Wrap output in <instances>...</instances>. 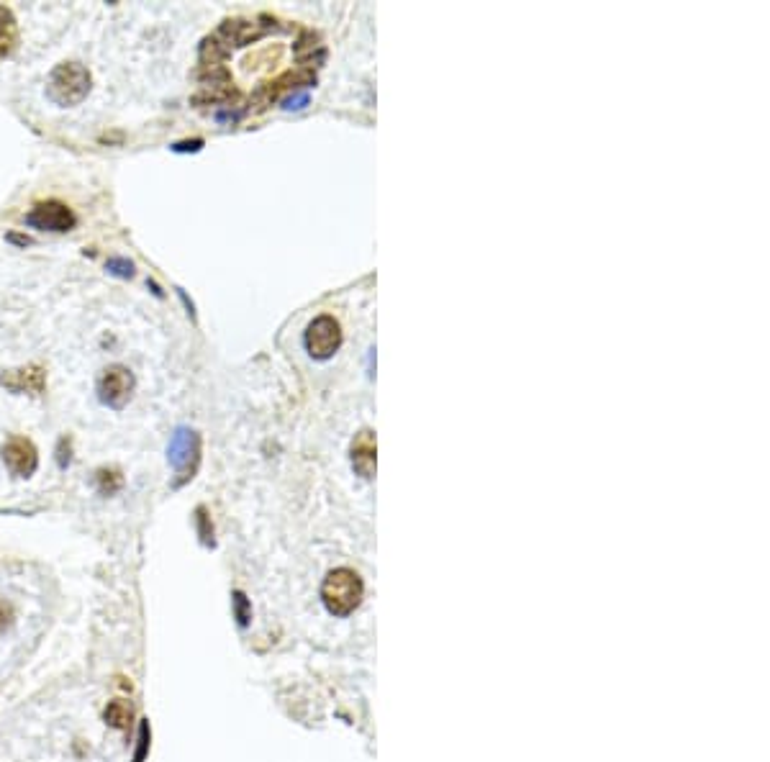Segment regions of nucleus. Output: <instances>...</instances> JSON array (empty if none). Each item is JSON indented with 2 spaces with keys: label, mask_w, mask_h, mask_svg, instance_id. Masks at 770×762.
<instances>
[{
  "label": "nucleus",
  "mask_w": 770,
  "mask_h": 762,
  "mask_svg": "<svg viewBox=\"0 0 770 762\" xmlns=\"http://www.w3.org/2000/svg\"><path fill=\"white\" fill-rule=\"evenodd\" d=\"M362 593H365L362 578L350 568L332 570L321 585V598H324L329 614L334 616L352 614L360 606Z\"/></svg>",
  "instance_id": "1"
},
{
  "label": "nucleus",
  "mask_w": 770,
  "mask_h": 762,
  "mask_svg": "<svg viewBox=\"0 0 770 762\" xmlns=\"http://www.w3.org/2000/svg\"><path fill=\"white\" fill-rule=\"evenodd\" d=\"M90 93V72L80 62H62L49 75L47 95L57 106H77Z\"/></svg>",
  "instance_id": "2"
},
{
  "label": "nucleus",
  "mask_w": 770,
  "mask_h": 762,
  "mask_svg": "<svg viewBox=\"0 0 770 762\" xmlns=\"http://www.w3.org/2000/svg\"><path fill=\"white\" fill-rule=\"evenodd\" d=\"M167 460L178 475L172 485L180 488L183 483H188L196 475L198 462H201V434L196 429H188V426H178L170 444H167Z\"/></svg>",
  "instance_id": "3"
},
{
  "label": "nucleus",
  "mask_w": 770,
  "mask_h": 762,
  "mask_svg": "<svg viewBox=\"0 0 770 762\" xmlns=\"http://www.w3.org/2000/svg\"><path fill=\"white\" fill-rule=\"evenodd\" d=\"M342 347V326L334 316H316L306 329V349L316 360L332 357Z\"/></svg>",
  "instance_id": "4"
},
{
  "label": "nucleus",
  "mask_w": 770,
  "mask_h": 762,
  "mask_svg": "<svg viewBox=\"0 0 770 762\" xmlns=\"http://www.w3.org/2000/svg\"><path fill=\"white\" fill-rule=\"evenodd\" d=\"M26 224H29L31 229L62 234V231L75 229L77 219H75V213H72V208L65 206V203L47 201V203H39V206H34L29 213H26Z\"/></svg>",
  "instance_id": "5"
},
{
  "label": "nucleus",
  "mask_w": 770,
  "mask_h": 762,
  "mask_svg": "<svg viewBox=\"0 0 770 762\" xmlns=\"http://www.w3.org/2000/svg\"><path fill=\"white\" fill-rule=\"evenodd\" d=\"M134 385H137V380H134L131 370H126L124 365H113L98 380V396L106 406L121 408L129 403Z\"/></svg>",
  "instance_id": "6"
},
{
  "label": "nucleus",
  "mask_w": 770,
  "mask_h": 762,
  "mask_svg": "<svg viewBox=\"0 0 770 762\" xmlns=\"http://www.w3.org/2000/svg\"><path fill=\"white\" fill-rule=\"evenodd\" d=\"M0 455H3V462L16 478H31L39 467V452H36L34 442L26 437L8 439L0 449Z\"/></svg>",
  "instance_id": "7"
},
{
  "label": "nucleus",
  "mask_w": 770,
  "mask_h": 762,
  "mask_svg": "<svg viewBox=\"0 0 770 762\" xmlns=\"http://www.w3.org/2000/svg\"><path fill=\"white\" fill-rule=\"evenodd\" d=\"M350 452H352V467L357 470V475H362V478H373L375 452H378V447H375V434L370 432V429L357 432L355 439H352Z\"/></svg>",
  "instance_id": "8"
},
{
  "label": "nucleus",
  "mask_w": 770,
  "mask_h": 762,
  "mask_svg": "<svg viewBox=\"0 0 770 762\" xmlns=\"http://www.w3.org/2000/svg\"><path fill=\"white\" fill-rule=\"evenodd\" d=\"M0 383L11 388L13 393H34V396H42L44 383H47V373H44L39 365L24 367V370H13V373L3 375Z\"/></svg>",
  "instance_id": "9"
},
{
  "label": "nucleus",
  "mask_w": 770,
  "mask_h": 762,
  "mask_svg": "<svg viewBox=\"0 0 770 762\" xmlns=\"http://www.w3.org/2000/svg\"><path fill=\"white\" fill-rule=\"evenodd\" d=\"M16 42H18L16 18H13L11 8L0 6V60L13 52Z\"/></svg>",
  "instance_id": "10"
},
{
  "label": "nucleus",
  "mask_w": 770,
  "mask_h": 762,
  "mask_svg": "<svg viewBox=\"0 0 770 762\" xmlns=\"http://www.w3.org/2000/svg\"><path fill=\"white\" fill-rule=\"evenodd\" d=\"M106 721L116 729H126L131 721V706L126 701H113L108 703L106 709Z\"/></svg>",
  "instance_id": "11"
},
{
  "label": "nucleus",
  "mask_w": 770,
  "mask_h": 762,
  "mask_svg": "<svg viewBox=\"0 0 770 762\" xmlns=\"http://www.w3.org/2000/svg\"><path fill=\"white\" fill-rule=\"evenodd\" d=\"M121 483H124V480H121L119 470H101V473H98V488H101L103 496H113V493L121 488Z\"/></svg>",
  "instance_id": "12"
},
{
  "label": "nucleus",
  "mask_w": 770,
  "mask_h": 762,
  "mask_svg": "<svg viewBox=\"0 0 770 762\" xmlns=\"http://www.w3.org/2000/svg\"><path fill=\"white\" fill-rule=\"evenodd\" d=\"M106 270L111 272V275H119V278H131V275H134V265H131L129 260H124V257H111V260L106 262Z\"/></svg>",
  "instance_id": "13"
},
{
  "label": "nucleus",
  "mask_w": 770,
  "mask_h": 762,
  "mask_svg": "<svg viewBox=\"0 0 770 762\" xmlns=\"http://www.w3.org/2000/svg\"><path fill=\"white\" fill-rule=\"evenodd\" d=\"M147 750H149V724L147 721H142V727H139V747H137V755H134V762H144Z\"/></svg>",
  "instance_id": "14"
},
{
  "label": "nucleus",
  "mask_w": 770,
  "mask_h": 762,
  "mask_svg": "<svg viewBox=\"0 0 770 762\" xmlns=\"http://www.w3.org/2000/svg\"><path fill=\"white\" fill-rule=\"evenodd\" d=\"M283 106L285 108H303V106H308V93H306V90H301V93H291V98H285Z\"/></svg>",
  "instance_id": "15"
},
{
  "label": "nucleus",
  "mask_w": 770,
  "mask_h": 762,
  "mask_svg": "<svg viewBox=\"0 0 770 762\" xmlns=\"http://www.w3.org/2000/svg\"><path fill=\"white\" fill-rule=\"evenodd\" d=\"M234 606H237V616H239V624H242V627H244V624H247V621H249V611H247V598H244V596H242V593H237V596H234Z\"/></svg>",
  "instance_id": "16"
},
{
  "label": "nucleus",
  "mask_w": 770,
  "mask_h": 762,
  "mask_svg": "<svg viewBox=\"0 0 770 762\" xmlns=\"http://www.w3.org/2000/svg\"><path fill=\"white\" fill-rule=\"evenodd\" d=\"M198 524H201V537H203V542H206V544H214V542H211V539H208V537H211V532H208L206 511H203V508H198Z\"/></svg>",
  "instance_id": "17"
},
{
  "label": "nucleus",
  "mask_w": 770,
  "mask_h": 762,
  "mask_svg": "<svg viewBox=\"0 0 770 762\" xmlns=\"http://www.w3.org/2000/svg\"><path fill=\"white\" fill-rule=\"evenodd\" d=\"M8 621H11V609H8L6 603H0V632L8 627Z\"/></svg>",
  "instance_id": "18"
},
{
  "label": "nucleus",
  "mask_w": 770,
  "mask_h": 762,
  "mask_svg": "<svg viewBox=\"0 0 770 762\" xmlns=\"http://www.w3.org/2000/svg\"><path fill=\"white\" fill-rule=\"evenodd\" d=\"M203 142L201 139H196L193 144H175V152H185V149H201Z\"/></svg>",
  "instance_id": "19"
}]
</instances>
